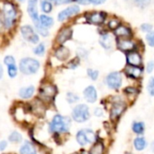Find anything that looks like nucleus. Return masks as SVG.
<instances>
[{"instance_id":"obj_1","label":"nucleus","mask_w":154,"mask_h":154,"mask_svg":"<svg viewBox=\"0 0 154 154\" xmlns=\"http://www.w3.org/2000/svg\"><path fill=\"white\" fill-rule=\"evenodd\" d=\"M1 14L4 20L5 29H13L18 20V9L16 5L10 0L3 2Z\"/></svg>"},{"instance_id":"obj_2","label":"nucleus","mask_w":154,"mask_h":154,"mask_svg":"<svg viewBox=\"0 0 154 154\" xmlns=\"http://www.w3.org/2000/svg\"><path fill=\"white\" fill-rule=\"evenodd\" d=\"M71 126V119L61 115H55L49 124V131L51 134H61L69 133Z\"/></svg>"},{"instance_id":"obj_3","label":"nucleus","mask_w":154,"mask_h":154,"mask_svg":"<svg viewBox=\"0 0 154 154\" xmlns=\"http://www.w3.org/2000/svg\"><path fill=\"white\" fill-rule=\"evenodd\" d=\"M109 116L110 120L116 122L127 109V102L120 96H114L110 98Z\"/></svg>"},{"instance_id":"obj_4","label":"nucleus","mask_w":154,"mask_h":154,"mask_svg":"<svg viewBox=\"0 0 154 154\" xmlns=\"http://www.w3.org/2000/svg\"><path fill=\"white\" fill-rule=\"evenodd\" d=\"M40 67H41L40 61L32 57H25L21 59L18 65V69L20 72L26 76L33 75L37 73L38 70L40 69Z\"/></svg>"},{"instance_id":"obj_5","label":"nucleus","mask_w":154,"mask_h":154,"mask_svg":"<svg viewBox=\"0 0 154 154\" xmlns=\"http://www.w3.org/2000/svg\"><path fill=\"white\" fill-rule=\"evenodd\" d=\"M90 116H91L90 109L87 104L76 105L71 112V119L79 124H83L88 122Z\"/></svg>"},{"instance_id":"obj_6","label":"nucleus","mask_w":154,"mask_h":154,"mask_svg":"<svg viewBox=\"0 0 154 154\" xmlns=\"http://www.w3.org/2000/svg\"><path fill=\"white\" fill-rule=\"evenodd\" d=\"M20 33L23 40L31 44H38L40 42V35L35 31L33 25L23 24L20 27Z\"/></svg>"},{"instance_id":"obj_7","label":"nucleus","mask_w":154,"mask_h":154,"mask_svg":"<svg viewBox=\"0 0 154 154\" xmlns=\"http://www.w3.org/2000/svg\"><path fill=\"white\" fill-rule=\"evenodd\" d=\"M106 86L111 90H118L123 85V75L119 71L108 73L105 79Z\"/></svg>"},{"instance_id":"obj_8","label":"nucleus","mask_w":154,"mask_h":154,"mask_svg":"<svg viewBox=\"0 0 154 154\" xmlns=\"http://www.w3.org/2000/svg\"><path fill=\"white\" fill-rule=\"evenodd\" d=\"M116 47L119 51L125 52V54L134 51H138V42L134 40L133 38H127V39H116Z\"/></svg>"},{"instance_id":"obj_9","label":"nucleus","mask_w":154,"mask_h":154,"mask_svg":"<svg viewBox=\"0 0 154 154\" xmlns=\"http://www.w3.org/2000/svg\"><path fill=\"white\" fill-rule=\"evenodd\" d=\"M80 12V6L79 5H69L68 7L64 8L63 10H61L57 16V19L59 22L63 23L66 22L67 20H69V18L76 16L79 14Z\"/></svg>"},{"instance_id":"obj_10","label":"nucleus","mask_w":154,"mask_h":154,"mask_svg":"<svg viewBox=\"0 0 154 154\" xmlns=\"http://www.w3.org/2000/svg\"><path fill=\"white\" fill-rule=\"evenodd\" d=\"M57 92V88L54 85L51 83H46L43 84L40 88V97H42V99L45 101H50L52 98H54Z\"/></svg>"},{"instance_id":"obj_11","label":"nucleus","mask_w":154,"mask_h":154,"mask_svg":"<svg viewBox=\"0 0 154 154\" xmlns=\"http://www.w3.org/2000/svg\"><path fill=\"white\" fill-rule=\"evenodd\" d=\"M39 0H27V13L32 22V24L35 25L39 23Z\"/></svg>"},{"instance_id":"obj_12","label":"nucleus","mask_w":154,"mask_h":154,"mask_svg":"<svg viewBox=\"0 0 154 154\" xmlns=\"http://www.w3.org/2000/svg\"><path fill=\"white\" fill-rule=\"evenodd\" d=\"M106 19V14L105 12H100V11L91 12L86 15L87 22L95 25H100L104 23Z\"/></svg>"},{"instance_id":"obj_13","label":"nucleus","mask_w":154,"mask_h":154,"mask_svg":"<svg viewBox=\"0 0 154 154\" xmlns=\"http://www.w3.org/2000/svg\"><path fill=\"white\" fill-rule=\"evenodd\" d=\"M126 64L135 67H143V56L139 51H134L126 53Z\"/></svg>"},{"instance_id":"obj_14","label":"nucleus","mask_w":154,"mask_h":154,"mask_svg":"<svg viewBox=\"0 0 154 154\" xmlns=\"http://www.w3.org/2000/svg\"><path fill=\"white\" fill-rule=\"evenodd\" d=\"M125 75L131 79H140L143 75V67H135V66H130L126 65L124 69Z\"/></svg>"},{"instance_id":"obj_15","label":"nucleus","mask_w":154,"mask_h":154,"mask_svg":"<svg viewBox=\"0 0 154 154\" xmlns=\"http://www.w3.org/2000/svg\"><path fill=\"white\" fill-rule=\"evenodd\" d=\"M72 34H73V31H72L71 27H69V26L62 27L59 31V32L56 36V42L59 45H64V43L66 42H68L69 40H70L72 38Z\"/></svg>"},{"instance_id":"obj_16","label":"nucleus","mask_w":154,"mask_h":154,"mask_svg":"<svg viewBox=\"0 0 154 154\" xmlns=\"http://www.w3.org/2000/svg\"><path fill=\"white\" fill-rule=\"evenodd\" d=\"M83 97L88 104H95L97 101L98 94L95 86L89 85L83 90Z\"/></svg>"},{"instance_id":"obj_17","label":"nucleus","mask_w":154,"mask_h":154,"mask_svg":"<svg viewBox=\"0 0 154 154\" xmlns=\"http://www.w3.org/2000/svg\"><path fill=\"white\" fill-rule=\"evenodd\" d=\"M113 32L117 39H127V38H133L134 36L133 30L128 25L122 24V23Z\"/></svg>"},{"instance_id":"obj_18","label":"nucleus","mask_w":154,"mask_h":154,"mask_svg":"<svg viewBox=\"0 0 154 154\" xmlns=\"http://www.w3.org/2000/svg\"><path fill=\"white\" fill-rule=\"evenodd\" d=\"M53 56L60 61H66L70 56V51L64 45H59L54 50Z\"/></svg>"},{"instance_id":"obj_19","label":"nucleus","mask_w":154,"mask_h":154,"mask_svg":"<svg viewBox=\"0 0 154 154\" xmlns=\"http://www.w3.org/2000/svg\"><path fill=\"white\" fill-rule=\"evenodd\" d=\"M114 42H115V40L112 34L108 32H104L103 34H101L100 39H99V43L105 50L106 51L112 50L114 46Z\"/></svg>"},{"instance_id":"obj_20","label":"nucleus","mask_w":154,"mask_h":154,"mask_svg":"<svg viewBox=\"0 0 154 154\" xmlns=\"http://www.w3.org/2000/svg\"><path fill=\"white\" fill-rule=\"evenodd\" d=\"M88 154H106V147L103 140L98 139L96 143L91 144V147L88 150Z\"/></svg>"},{"instance_id":"obj_21","label":"nucleus","mask_w":154,"mask_h":154,"mask_svg":"<svg viewBox=\"0 0 154 154\" xmlns=\"http://www.w3.org/2000/svg\"><path fill=\"white\" fill-rule=\"evenodd\" d=\"M133 145H134V149L135 151H137V152H143V151H144L147 148L148 143H147L146 139L143 135H140V136H136L134 139Z\"/></svg>"},{"instance_id":"obj_22","label":"nucleus","mask_w":154,"mask_h":154,"mask_svg":"<svg viewBox=\"0 0 154 154\" xmlns=\"http://www.w3.org/2000/svg\"><path fill=\"white\" fill-rule=\"evenodd\" d=\"M39 23L42 27L49 30L54 25V19L51 16L48 15V14H42L39 16Z\"/></svg>"},{"instance_id":"obj_23","label":"nucleus","mask_w":154,"mask_h":154,"mask_svg":"<svg viewBox=\"0 0 154 154\" xmlns=\"http://www.w3.org/2000/svg\"><path fill=\"white\" fill-rule=\"evenodd\" d=\"M34 92H35L34 87L33 86H28V87H24V88H20L18 95L22 99H30L34 95Z\"/></svg>"},{"instance_id":"obj_24","label":"nucleus","mask_w":154,"mask_h":154,"mask_svg":"<svg viewBox=\"0 0 154 154\" xmlns=\"http://www.w3.org/2000/svg\"><path fill=\"white\" fill-rule=\"evenodd\" d=\"M76 141H77L78 144L79 146H81V147H85V146L89 144L87 134H86L84 129H80L79 131L77 132V134H76Z\"/></svg>"},{"instance_id":"obj_25","label":"nucleus","mask_w":154,"mask_h":154,"mask_svg":"<svg viewBox=\"0 0 154 154\" xmlns=\"http://www.w3.org/2000/svg\"><path fill=\"white\" fill-rule=\"evenodd\" d=\"M132 131L137 136L143 135L145 132V124L142 121H134L132 124Z\"/></svg>"},{"instance_id":"obj_26","label":"nucleus","mask_w":154,"mask_h":154,"mask_svg":"<svg viewBox=\"0 0 154 154\" xmlns=\"http://www.w3.org/2000/svg\"><path fill=\"white\" fill-rule=\"evenodd\" d=\"M20 154H37L34 145L30 142H25L19 149Z\"/></svg>"},{"instance_id":"obj_27","label":"nucleus","mask_w":154,"mask_h":154,"mask_svg":"<svg viewBox=\"0 0 154 154\" xmlns=\"http://www.w3.org/2000/svg\"><path fill=\"white\" fill-rule=\"evenodd\" d=\"M39 6L42 12L45 14H51L53 10V4L48 0H41L39 2Z\"/></svg>"},{"instance_id":"obj_28","label":"nucleus","mask_w":154,"mask_h":154,"mask_svg":"<svg viewBox=\"0 0 154 154\" xmlns=\"http://www.w3.org/2000/svg\"><path fill=\"white\" fill-rule=\"evenodd\" d=\"M140 90L138 88H135V87H133V86H129V87H126L125 89H124V93L125 94L126 96V98L129 99V98H132L133 100V97L134 98H136V97L138 96Z\"/></svg>"},{"instance_id":"obj_29","label":"nucleus","mask_w":154,"mask_h":154,"mask_svg":"<svg viewBox=\"0 0 154 154\" xmlns=\"http://www.w3.org/2000/svg\"><path fill=\"white\" fill-rule=\"evenodd\" d=\"M8 140H9V142L12 143H20L23 142V136H22V134H21L19 132L14 131V132H12V133L9 134Z\"/></svg>"},{"instance_id":"obj_30","label":"nucleus","mask_w":154,"mask_h":154,"mask_svg":"<svg viewBox=\"0 0 154 154\" xmlns=\"http://www.w3.org/2000/svg\"><path fill=\"white\" fill-rule=\"evenodd\" d=\"M45 51H46V46L43 42H39L32 49V52L36 56H43Z\"/></svg>"},{"instance_id":"obj_31","label":"nucleus","mask_w":154,"mask_h":154,"mask_svg":"<svg viewBox=\"0 0 154 154\" xmlns=\"http://www.w3.org/2000/svg\"><path fill=\"white\" fill-rule=\"evenodd\" d=\"M66 100L69 104L72 105V104H76L79 101V95H77L76 93L73 92H68L66 95Z\"/></svg>"},{"instance_id":"obj_32","label":"nucleus","mask_w":154,"mask_h":154,"mask_svg":"<svg viewBox=\"0 0 154 154\" xmlns=\"http://www.w3.org/2000/svg\"><path fill=\"white\" fill-rule=\"evenodd\" d=\"M120 24H121V21H120V19L117 18V17H113V18H111V19L108 21V23H107V26H108L109 30H112V31H115Z\"/></svg>"},{"instance_id":"obj_33","label":"nucleus","mask_w":154,"mask_h":154,"mask_svg":"<svg viewBox=\"0 0 154 154\" xmlns=\"http://www.w3.org/2000/svg\"><path fill=\"white\" fill-rule=\"evenodd\" d=\"M87 75H88V77L91 80L96 81V80H97L98 78H99V71H98L97 69H94L89 68V69H87Z\"/></svg>"},{"instance_id":"obj_34","label":"nucleus","mask_w":154,"mask_h":154,"mask_svg":"<svg viewBox=\"0 0 154 154\" xmlns=\"http://www.w3.org/2000/svg\"><path fill=\"white\" fill-rule=\"evenodd\" d=\"M18 67L16 66V64L14 65H10V66H7V75L9 78L11 79H14L17 76V73H18Z\"/></svg>"},{"instance_id":"obj_35","label":"nucleus","mask_w":154,"mask_h":154,"mask_svg":"<svg viewBox=\"0 0 154 154\" xmlns=\"http://www.w3.org/2000/svg\"><path fill=\"white\" fill-rule=\"evenodd\" d=\"M152 0H134V4L141 8H145L150 5Z\"/></svg>"},{"instance_id":"obj_36","label":"nucleus","mask_w":154,"mask_h":154,"mask_svg":"<svg viewBox=\"0 0 154 154\" xmlns=\"http://www.w3.org/2000/svg\"><path fill=\"white\" fill-rule=\"evenodd\" d=\"M147 92L151 97H154V77H152L148 81Z\"/></svg>"},{"instance_id":"obj_37","label":"nucleus","mask_w":154,"mask_h":154,"mask_svg":"<svg viewBox=\"0 0 154 154\" xmlns=\"http://www.w3.org/2000/svg\"><path fill=\"white\" fill-rule=\"evenodd\" d=\"M140 29H141V31L143 32H145L147 34V33H149V32H151L153 31L152 30L153 29V26L151 23H144L141 24Z\"/></svg>"},{"instance_id":"obj_38","label":"nucleus","mask_w":154,"mask_h":154,"mask_svg":"<svg viewBox=\"0 0 154 154\" xmlns=\"http://www.w3.org/2000/svg\"><path fill=\"white\" fill-rule=\"evenodd\" d=\"M4 64H5L6 67H7V66H10V65H14V64H16L14 57L12 56V55H6V56H5V58H4Z\"/></svg>"},{"instance_id":"obj_39","label":"nucleus","mask_w":154,"mask_h":154,"mask_svg":"<svg viewBox=\"0 0 154 154\" xmlns=\"http://www.w3.org/2000/svg\"><path fill=\"white\" fill-rule=\"evenodd\" d=\"M79 58L77 57V58L71 60L67 64V67H68L69 69H77V68L79 67Z\"/></svg>"},{"instance_id":"obj_40","label":"nucleus","mask_w":154,"mask_h":154,"mask_svg":"<svg viewBox=\"0 0 154 154\" xmlns=\"http://www.w3.org/2000/svg\"><path fill=\"white\" fill-rule=\"evenodd\" d=\"M145 40H146V42L149 46L154 47V31L146 34Z\"/></svg>"},{"instance_id":"obj_41","label":"nucleus","mask_w":154,"mask_h":154,"mask_svg":"<svg viewBox=\"0 0 154 154\" xmlns=\"http://www.w3.org/2000/svg\"><path fill=\"white\" fill-rule=\"evenodd\" d=\"M145 69H146V72L147 73H149V74H151V73H152L154 70V60H150L148 63H147V65H146V68H145Z\"/></svg>"},{"instance_id":"obj_42","label":"nucleus","mask_w":154,"mask_h":154,"mask_svg":"<svg viewBox=\"0 0 154 154\" xmlns=\"http://www.w3.org/2000/svg\"><path fill=\"white\" fill-rule=\"evenodd\" d=\"M94 116H97V117H102L104 116V109L100 106L98 107H96L94 109Z\"/></svg>"},{"instance_id":"obj_43","label":"nucleus","mask_w":154,"mask_h":154,"mask_svg":"<svg viewBox=\"0 0 154 154\" xmlns=\"http://www.w3.org/2000/svg\"><path fill=\"white\" fill-rule=\"evenodd\" d=\"M78 57L79 59L80 58L87 59V57H88V51L85 49H79V51H78Z\"/></svg>"},{"instance_id":"obj_44","label":"nucleus","mask_w":154,"mask_h":154,"mask_svg":"<svg viewBox=\"0 0 154 154\" xmlns=\"http://www.w3.org/2000/svg\"><path fill=\"white\" fill-rule=\"evenodd\" d=\"M106 0H89L90 4L94 5H103L104 3H106Z\"/></svg>"},{"instance_id":"obj_45","label":"nucleus","mask_w":154,"mask_h":154,"mask_svg":"<svg viewBox=\"0 0 154 154\" xmlns=\"http://www.w3.org/2000/svg\"><path fill=\"white\" fill-rule=\"evenodd\" d=\"M7 142L6 141H5V140H2V141H0V151L1 152H3V151H5V149H6V147H7Z\"/></svg>"},{"instance_id":"obj_46","label":"nucleus","mask_w":154,"mask_h":154,"mask_svg":"<svg viewBox=\"0 0 154 154\" xmlns=\"http://www.w3.org/2000/svg\"><path fill=\"white\" fill-rule=\"evenodd\" d=\"M77 4L82 5H88L90 4L89 0H77Z\"/></svg>"},{"instance_id":"obj_47","label":"nucleus","mask_w":154,"mask_h":154,"mask_svg":"<svg viewBox=\"0 0 154 154\" xmlns=\"http://www.w3.org/2000/svg\"><path fill=\"white\" fill-rule=\"evenodd\" d=\"M3 30H5V24H4L3 16H2V14L0 13V32H1Z\"/></svg>"},{"instance_id":"obj_48","label":"nucleus","mask_w":154,"mask_h":154,"mask_svg":"<svg viewBox=\"0 0 154 154\" xmlns=\"http://www.w3.org/2000/svg\"><path fill=\"white\" fill-rule=\"evenodd\" d=\"M72 3H77V0H62L61 4H72Z\"/></svg>"},{"instance_id":"obj_49","label":"nucleus","mask_w":154,"mask_h":154,"mask_svg":"<svg viewBox=\"0 0 154 154\" xmlns=\"http://www.w3.org/2000/svg\"><path fill=\"white\" fill-rule=\"evenodd\" d=\"M50 2H51L52 4H56V5H60L62 0H48Z\"/></svg>"},{"instance_id":"obj_50","label":"nucleus","mask_w":154,"mask_h":154,"mask_svg":"<svg viewBox=\"0 0 154 154\" xmlns=\"http://www.w3.org/2000/svg\"><path fill=\"white\" fill-rule=\"evenodd\" d=\"M3 76H4V69H3V67H2V65L0 63V79L3 78Z\"/></svg>"},{"instance_id":"obj_51","label":"nucleus","mask_w":154,"mask_h":154,"mask_svg":"<svg viewBox=\"0 0 154 154\" xmlns=\"http://www.w3.org/2000/svg\"><path fill=\"white\" fill-rule=\"evenodd\" d=\"M150 149H151V151L154 152V140L151 143V145H150Z\"/></svg>"},{"instance_id":"obj_52","label":"nucleus","mask_w":154,"mask_h":154,"mask_svg":"<svg viewBox=\"0 0 154 154\" xmlns=\"http://www.w3.org/2000/svg\"><path fill=\"white\" fill-rule=\"evenodd\" d=\"M79 154H88V152H86V151H82V152H81Z\"/></svg>"},{"instance_id":"obj_53","label":"nucleus","mask_w":154,"mask_h":154,"mask_svg":"<svg viewBox=\"0 0 154 154\" xmlns=\"http://www.w3.org/2000/svg\"><path fill=\"white\" fill-rule=\"evenodd\" d=\"M16 1H18V2H20V3H23L25 0H16Z\"/></svg>"},{"instance_id":"obj_54","label":"nucleus","mask_w":154,"mask_h":154,"mask_svg":"<svg viewBox=\"0 0 154 154\" xmlns=\"http://www.w3.org/2000/svg\"><path fill=\"white\" fill-rule=\"evenodd\" d=\"M0 1H3V2H5V1H8V0H0Z\"/></svg>"},{"instance_id":"obj_55","label":"nucleus","mask_w":154,"mask_h":154,"mask_svg":"<svg viewBox=\"0 0 154 154\" xmlns=\"http://www.w3.org/2000/svg\"><path fill=\"white\" fill-rule=\"evenodd\" d=\"M72 154H79V153H77V152H76V153H72Z\"/></svg>"}]
</instances>
